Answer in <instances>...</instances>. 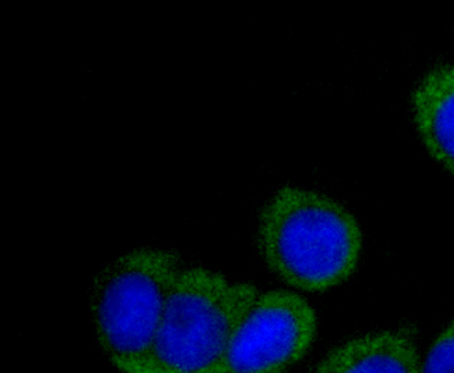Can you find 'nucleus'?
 Here are the masks:
<instances>
[{"mask_svg": "<svg viewBox=\"0 0 454 373\" xmlns=\"http://www.w3.org/2000/svg\"><path fill=\"white\" fill-rule=\"evenodd\" d=\"M410 102L424 150L454 177V63L429 68L412 89Z\"/></svg>", "mask_w": 454, "mask_h": 373, "instance_id": "obj_6", "label": "nucleus"}, {"mask_svg": "<svg viewBox=\"0 0 454 373\" xmlns=\"http://www.w3.org/2000/svg\"><path fill=\"white\" fill-rule=\"evenodd\" d=\"M422 372H454V318L439 331L422 357Z\"/></svg>", "mask_w": 454, "mask_h": 373, "instance_id": "obj_7", "label": "nucleus"}, {"mask_svg": "<svg viewBox=\"0 0 454 373\" xmlns=\"http://www.w3.org/2000/svg\"><path fill=\"white\" fill-rule=\"evenodd\" d=\"M250 283L183 268L166 304L150 373H219L234 333L258 297Z\"/></svg>", "mask_w": 454, "mask_h": 373, "instance_id": "obj_3", "label": "nucleus"}, {"mask_svg": "<svg viewBox=\"0 0 454 373\" xmlns=\"http://www.w3.org/2000/svg\"><path fill=\"white\" fill-rule=\"evenodd\" d=\"M258 243L266 267L287 286L325 292L356 273L364 234L358 219L338 199L286 185L261 212Z\"/></svg>", "mask_w": 454, "mask_h": 373, "instance_id": "obj_1", "label": "nucleus"}, {"mask_svg": "<svg viewBox=\"0 0 454 373\" xmlns=\"http://www.w3.org/2000/svg\"><path fill=\"white\" fill-rule=\"evenodd\" d=\"M319 373H421L422 355L409 329L373 331L344 341L322 358Z\"/></svg>", "mask_w": 454, "mask_h": 373, "instance_id": "obj_5", "label": "nucleus"}, {"mask_svg": "<svg viewBox=\"0 0 454 373\" xmlns=\"http://www.w3.org/2000/svg\"><path fill=\"white\" fill-rule=\"evenodd\" d=\"M318 316L301 294H258L234 333L219 373H280L309 354Z\"/></svg>", "mask_w": 454, "mask_h": 373, "instance_id": "obj_4", "label": "nucleus"}, {"mask_svg": "<svg viewBox=\"0 0 454 373\" xmlns=\"http://www.w3.org/2000/svg\"><path fill=\"white\" fill-rule=\"evenodd\" d=\"M182 270L175 253L136 248L114 258L92 280L95 338L116 369L150 373L166 304Z\"/></svg>", "mask_w": 454, "mask_h": 373, "instance_id": "obj_2", "label": "nucleus"}]
</instances>
